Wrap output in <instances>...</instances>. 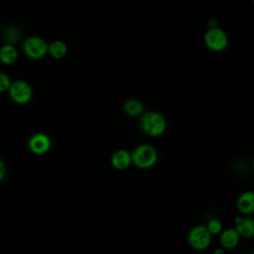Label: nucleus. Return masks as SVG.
I'll list each match as a JSON object with an SVG mask.
<instances>
[{
	"instance_id": "obj_17",
	"label": "nucleus",
	"mask_w": 254,
	"mask_h": 254,
	"mask_svg": "<svg viewBox=\"0 0 254 254\" xmlns=\"http://www.w3.org/2000/svg\"><path fill=\"white\" fill-rule=\"evenodd\" d=\"M10 87V80L8 76L0 72V91H4Z\"/></svg>"
},
{
	"instance_id": "obj_5",
	"label": "nucleus",
	"mask_w": 254,
	"mask_h": 254,
	"mask_svg": "<svg viewBox=\"0 0 254 254\" xmlns=\"http://www.w3.org/2000/svg\"><path fill=\"white\" fill-rule=\"evenodd\" d=\"M26 55L32 59H41L48 52L47 43L40 37H30L24 43Z\"/></svg>"
},
{
	"instance_id": "obj_10",
	"label": "nucleus",
	"mask_w": 254,
	"mask_h": 254,
	"mask_svg": "<svg viewBox=\"0 0 254 254\" xmlns=\"http://www.w3.org/2000/svg\"><path fill=\"white\" fill-rule=\"evenodd\" d=\"M237 208L242 213H252L254 210V193L253 191L243 192L237 199Z\"/></svg>"
},
{
	"instance_id": "obj_2",
	"label": "nucleus",
	"mask_w": 254,
	"mask_h": 254,
	"mask_svg": "<svg viewBox=\"0 0 254 254\" xmlns=\"http://www.w3.org/2000/svg\"><path fill=\"white\" fill-rule=\"evenodd\" d=\"M158 160V154L154 147L150 145H139L131 154V161L139 169H149Z\"/></svg>"
},
{
	"instance_id": "obj_9",
	"label": "nucleus",
	"mask_w": 254,
	"mask_h": 254,
	"mask_svg": "<svg viewBox=\"0 0 254 254\" xmlns=\"http://www.w3.org/2000/svg\"><path fill=\"white\" fill-rule=\"evenodd\" d=\"M236 227L235 230L239 236L250 238L254 234V222L251 218H242L240 216L235 218Z\"/></svg>"
},
{
	"instance_id": "obj_15",
	"label": "nucleus",
	"mask_w": 254,
	"mask_h": 254,
	"mask_svg": "<svg viewBox=\"0 0 254 254\" xmlns=\"http://www.w3.org/2000/svg\"><path fill=\"white\" fill-rule=\"evenodd\" d=\"M207 230L211 233V234H217L221 231L222 228V224L219 220L217 219H211L208 221L207 225H206Z\"/></svg>"
},
{
	"instance_id": "obj_1",
	"label": "nucleus",
	"mask_w": 254,
	"mask_h": 254,
	"mask_svg": "<svg viewBox=\"0 0 254 254\" xmlns=\"http://www.w3.org/2000/svg\"><path fill=\"white\" fill-rule=\"evenodd\" d=\"M140 123L143 132L151 137L162 135L167 128V123L164 116L155 111L144 113L141 117Z\"/></svg>"
},
{
	"instance_id": "obj_16",
	"label": "nucleus",
	"mask_w": 254,
	"mask_h": 254,
	"mask_svg": "<svg viewBox=\"0 0 254 254\" xmlns=\"http://www.w3.org/2000/svg\"><path fill=\"white\" fill-rule=\"evenodd\" d=\"M20 37V32L17 28H9L5 31V38L9 42H16Z\"/></svg>"
},
{
	"instance_id": "obj_3",
	"label": "nucleus",
	"mask_w": 254,
	"mask_h": 254,
	"mask_svg": "<svg viewBox=\"0 0 254 254\" xmlns=\"http://www.w3.org/2000/svg\"><path fill=\"white\" fill-rule=\"evenodd\" d=\"M204 43L208 49L214 52L223 51L228 44L225 32L217 27H210L204 34Z\"/></svg>"
},
{
	"instance_id": "obj_14",
	"label": "nucleus",
	"mask_w": 254,
	"mask_h": 254,
	"mask_svg": "<svg viewBox=\"0 0 254 254\" xmlns=\"http://www.w3.org/2000/svg\"><path fill=\"white\" fill-rule=\"evenodd\" d=\"M17 51L11 45H6L0 50V60L6 64H12L17 60Z\"/></svg>"
},
{
	"instance_id": "obj_12",
	"label": "nucleus",
	"mask_w": 254,
	"mask_h": 254,
	"mask_svg": "<svg viewBox=\"0 0 254 254\" xmlns=\"http://www.w3.org/2000/svg\"><path fill=\"white\" fill-rule=\"evenodd\" d=\"M124 112L129 116H137L143 113L144 111V105L141 101L137 99H130L127 100L123 105Z\"/></svg>"
},
{
	"instance_id": "obj_7",
	"label": "nucleus",
	"mask_w": 254,
	"mask_h": 254,
	"mask_svg": "<svg viewBox=\"0 0 254 254\" xmlns=\"http://www.w3.org/2000/svg\"><path fill=\"white\" fill-rule=\"evenodd\" d=\"M29 147L33 153L41 155L49 151L51 147V140L45 134H35L29 141Z\"/></svg>"
},
{
	"instance_id": "obj_18",
	"label": "nucleus",
	"mask_w": 254,
	"mask_h": 254,
	"mask_svg": "<svg viewBox=\"0 0 254 254\" xmlns=\"http://www.w3.org/2000/svg\"><path fill=\"white\" fill-rule=\"evenodd\" d=\"M4 174H5V168H4L2 161L0 160V180L4 177Z\"/></svg>"
},
{
	"instance_id": "obj_13",
	"label": "nucleus",
	"mask_w": 254,
	"mask_h": 254,
	"mask_svg": "<svg viewBox=\"0 0 254 254\" xmlns=\"http://www.w3.org/2000/svg\"><path fill=\"white\" fill-rule=\"evenodd\" d=\"M48 52L55 59H62L67 52L66 45L62 41H54L48 46Z\"/></svg>"
},
{
	"instance_id": "obj_11",
	"label": "nucleus",
	"mask_w": 254,
	"mask_h": 254,
	"mask_svg": "<svg viewBox=\"0 0 254 254\" xmlns=\"http://www.w3.org/2000/svg\"><path fill=\"white\" fill-rule=\"evenodd\" d=\"M239 241V234L235 229H226L220 235V244L226 249L234 248Z\"/></svg>"
},
{
	"instance_id": "obj_6",
	"label": "nucleus",
	"mask_w": 254,
	"mask_h": 254,
	"mask_svg": "<svg viewBox=\"0 0 254 254\" xmlns=\"http://www.w3.org/2000/svg\"><path fill=\"white\" fill-rule=\"evenodd\" d=\"M10 95L17 103H26L32 97L31 86L25 81H16L10 86Z\"/></svg>"
},
{
	"instance_id": "obj_8",
	"label": "nucleus",
	"mask_w": 254,
	"mask_h": 254,
	"mask_svg": "<svg viewBox=\"0 0 254 254\" xmlns=\"http://www.w3.org/2000/svg\"><path fill=\"white\" fill-rule=\"evenodd\" d=\"M131 154L126 150H117L111 156V164L112 166L119 171L127 169L131 164Z\"/></svg>"
},
{
	"instance_id": "obj_4",
	"label": "nucleus",
	"mask_w": 254,
	"mask_h": 254,
	"mask_svg": "<svg viewBox=\"0 0 254 254\" xmlns=\"http://www.w3.org/2000/svg\"><path fill=\"white\" fill-rule=\"evenodd\" d=\"M188 240L193 249L203 250L207 248L211 242V233L207 230L206 226L197 225L190 230Z\"/></svg>"
}]
</instances>
